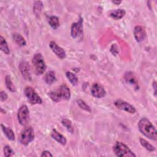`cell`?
Wrapping results in <instances>:
<instances>
[{
	"label": "cell",
	"mask_w": 157,
	"mask_h": 157,
	"mask_svg": "<svg viewBox=\"0 0 157 157\" xmlns=\"http://www.w3.org/2000/svg\"><path fill=\"white\" fill-rule=\"evenodd\" d=\"M140 132L145 137L152 140H157V131L155 127L147 118H142L138 123Z\"/></svg>",
	"instance_id": "1"
},
{
	"label": "cell",
	"mask_w": 157,
	"mask_h": 157,
	"mask_svg": "<svg viewBox=\"0 0 157 157\" xmlns=\"http://www.w3.org/2000/svg\"><path fill=\"white\" fill-rule=\"evenodd\" d=\"M50 99L56 102L61 100H69L71 98V91L66 84L61 85L56 90L52 91L48 93Z\"/></svg>",
	"instance_id": "2"
},
{
	"label": "cell",
	"mask_w": 157,
	"mask_h": 157,
	"mask_svg": "<svg viewBox=\"0 0 157 157\" xmlns=\"http://www.w3.org/2000/svg\"><path fill=\"white\" fill-rule=\"evenodd\" d=\"M115 155L120 157H136V155L124 144L121 142H116L113 147Z\"/></svg>",
	"instance_id": "3"
},
{
	"label": "cell",
	"mask_w": 157,
	"mask_h": 157,
	"mask_svg": "<svg viewBox=\"0 0 157 157\" xmlns=\"http://www.w3.org/2000/svg\"><path fill=\"white\" fill-rule=\"evenodd\" d=\"M34 72L36 75L42 74L46 69V64L43 56L41 53H36L32 59Z\"/></svg>",
	"instance_id": "4"
},
{
	"label": "cell",
	"mask_w": 157,
	"mask_h": 157,
	"mask_svg": "<svg viewBox=\"0 0 157 157\" xmlns=\"http://www.w3.org/2000/svg\"><path fill=\"white\" fill-rule=\"evenodd\" d=\"M24 94L26 97L28 101L31 104H42V100L39 96L34 89L29 86H26L24 90Z\"/></svg>",
	"instance_id": "5"
},
{
	"label": "cell",
	"mask_w": 157,
	"mask_h": 157,
	"mask_svg": "<svg viewBox=\"0 0 157 157\" xmlns=\"http://www.w3.org/2000/svg\"><path fill=\"white\" fill-rule=\"evenodd\" d=\"M34 134L33 129L31 126H27L21 131L20 137V142L22 145H28L34 140Z\"/></svg>",
	"instance_id": "6"
},
{
	"label": "cell",
	"mask_w": 157,
	"mask_h": 157,
	"mask_svg": "<svg viewBox=\"0 0 157 157\" xmlns=\"http://www.w3.org/2000/svg\"><path fill=\"white\" fill-rule=\"evenodd\" d=\"M71 35L74 39H82L83 36V20L82 18L73 23L71 28Z\"/></svg>",
	"instance_id": "7"
},
{
	"label": "cell",
	"mask_w": 157,
	"mask_h": 157,
	"mask_svg": "<svg viewBox=\"0 0 157 157\" xmlns=\"http://www.w3.org/2000/svg\"><path fill=\"white\" fill-rule=\"evenodd\" d=\"M29 110L26 105H22L20 107L17 112V119L19 123L21 125H25L29 119Z\"/></svg>",
	"instance_id": "8"
},
{
	"label": "cell",
	"mask_w": 157,
	"mask_h": 157,
	"mask_svg": "<svg viewBox=\"0 0 157 157\" xmlns=\"http://www.w3.org/2000/svg\"><path fill=\"white\" fill-rule=\"evenodd\" d=\"M19 69L22 77L28 81H31L32 76L31 72V67L28 62L23 60L20 62Z\"/></svg>",
	"instance_id": "9"
},
{
	"label": "cell",
	"mask_w": 157,
	"mask_h": 157,
	"mask_svg": "<svg viewBox=\"0 0 157 157\" xmlns=\"http://www.w3.org/2000/svg\"><path fill=\"white\" fill-rule=\"evenodd\" d=\"M114 105L117 109L126 111L131 114L134 113L136 111L135 107L133 105L121 99H117L114 102Z\"/></svg>",
	"instance_id": "10"
},
{
	"label": "cell",
	"mask_w": 157,
	"mask_h": 157,
	"mask_svg": "<svg viewBox=\"0 0 157 157\" xmlns=\"http://www.w3.org/2000/svg\"><path fill=\"white\" fill-rule=\"evenodd\" d=\"M91 93L93 96L97 98H101L105 96L106 91L101 84L98 83H94L91 86Z\"/></svg>",
	"instance_id": "11"
},
{
	"label": "cell",
	"mask_w": 157,
	"mask_h": 157,
	"mask_svg": "<svg viewBox=\"0 0 157 157\" xmlns=\"http://www.w3.org/2000/svg\"><path fill=\"white\" fill-rule=\"evenodd\" d=\"M49 46L52 51L60 59H63L66 57V52L63 48L59 46L55 42L51 41L49 44Z\"/></svg>",
	"instance_id": "12"
},
{
	"label": "cell",
	"mask_w": 157,
	"mask_h": 157,
	"mask_svg": "<svg viewBox=\"0 0 157 157\" xmlns=\"http://www.w3.org/2000/svg\"><path fill=\"white\" fill-rule=\"evenodd\" d=\"M134 36L138 42H142L146 37V31L144 27L140 25L136 26L134 29Z\"/></svg>",
	"instance_id": "13"
},
{
	"label": "cell",
	"mask_w": 157,
	"mask_h": 157,
	"mask_svg": "<svg viewBox=\"0 0 157 157\" xmlns=\"http://www.w3.org/2000/svg\"><path fill=\"white\" fill-rule=\"evenodd\" d=\"M52 137L55 139L56 141L59 142L63 145H66V139L64 136L60 134L58 131H57L55 129H53L51 132Z\"/></svg>",
	"instance_id": "14"
},
{
	"label": "cell",
	"mask_w": 157,
	"mask_h": 157,
	"mask_svg": "<svg viewBox=\"0 0 157 157\" xmlns=\"http://www.w3.org/2000/svg\"><path fill=\"white\" fill-rule=\"evenodd\" d=\"M124 80L129 84L133 86H137V80L134 75V74L131 72H128L124 75Z\"/></svg>",
	"instance_id": "15"
},
{
	"label": "cell",
	"mask_w": 157,
	"mask_h": 157,
	"mask_svg": "<svg viewBox=\"0 0 157 157\" xmlns=\"http://www.w3.org/2000/svg\"><path fill=\"white\" fill-rule=\"evenodd\" d=\"M125 13H126V12L124 9H115L114 10H112L110 13V16L115 20H120L124 16Z\"/></svg>",
	"instance_id": "16"
},
{
	"label": "cell",
	"mask_w": 157,
	"mask_h": 157,
	"mask_svg": "<svg viewBox=\"0 0 157 157\" xmlns=\"http://www.w3.org/2000/svg\"><path fill=\"white\" fill-rule=\"evenodd\" d=\"M43 7H44L43 3L40 1H37L34 2L33 9V12L36 17H40Z\"/></svg>",
	"instance_id": "17"
},
{
	"label": "cell",
	"mask_w": 157,
	"mask_h": 157,
	"mask_svg": "<svg viewBox=\"0 0 157 157\" xmlns=\"http://www.w3.org/2000/svg\"><path fill=\"white\" fill-rule=\"evenodd\" d=\"M1 128L2 130L4 132V134H5V136H6V137L10 140H15V134L13 133V131L9 128L5 126L4 124H1Z\"/></svg>",
	"instance_id": "18"
},
{
	"label": "cell",
	"mask_w": 157,
	"mask_h": 157,
	"mask_svg": "<svg viewBox=\"0 0 157 157\" xmlns=\"http://www.w3.org/2000/svg\"><path fill=\"white\" fill-rule=\"evenodd\" d=\"M44 80H45V82H46V83L49 84V85L52 84L56 80L55 73L52 71H50L47 72L44 76Z\"/></svg>",
	"instance_id": "19"
},
{
	"label": "cell",
	"mask_w": 157,
	"mask_h": 157,
	"mask_svg": "<svg viewBox=\"0 0 157 157\" xmlns=\"http://www.w3.org/2000/svg\"><path fill=\"white\" fill-rule=\"evenodd\" d=\"M13 39L15 42V43L20 47L25 46L26 44V42L24 37L20 34L15 33L13 34Z\"/></svg>",
	"instance_id": "20"
},
{
	"label": "cell",
	"mask_w": 157,
	"mask_h": 157,
	"mask_svg": "<svg viewBox=\"0 0 157 157\" xmlns=\"http://www.w3.org/2000/svg\"><path fill=\"white\" fill-rule=\"evenodd\" d=\"M48 24L53 29H56L59 27V19L56 16L52 15L50 16L48 18Z\"/></svg>",
	"instance_id": "21"
},
{
	"label": "cell",
	"mask_w": 157,
	"mask_h": 157,
	"mask_svg": "<svg viewBox=\"0 0 157 157\" xmlns=\"http://www.w3.org/2000/svg\"><path fill=\"white\" fill-rule=\"evenodd\" d=\"M0 49L6 55H9L10 53V49L8 47L7 43L2 36H0Z\"/></svg>",
	"instance_id": "22"
},
{
	"label": "cell",
	"mask_w": 157,
	"mask_h": 157,
	"mask_svg": "<svg viewBox=\"0 0 157 157\" xmlns=\"http://www.w3.org/2000/svg\"><path fill=\"white\" fill-rule=\"evenodd\" d=\"M5 84L7 88L11 92H15L16 91V87L14 85L11 77L9 75H6L5 78Z\"/></svg>",
	"instance_id": "23"
},
{
	"label": "cell",
	"mask_w": 157,
	"mask_h": 157,
	"mask_svg": "<svg viewBox=\"0 0 157 157\" xmlns=\"http://www.w3.org/2000/svg\"><path fill=\"white\" fill-rule=\"evenodd\" d=\"M66 76L68 80L70 82V83L72 85L75 86L77 84V83H78V77L75 74H74L71 72L67 71V72H66Z\"/></svg>",
	"instance_id": "24"
},
{
	"label": "cell",
	"mask_w": 157,
	"mask_h": 157,
	"mask_svg": "<svg viewBox=\"0 0 157 157\" xmlns=\"http://www.w3.org/2000/svg\"><path fill=\"white\" fill-rule=\"evenodd\" d=\"M140 143L142 146H143L145 149L150 151H153L155 150V148L144 139L140 138Z\"/></svg>",
	"instance_id": "25"
},
{
	"label": "cell",
	"mask_w": 157,
	"mask_h": 157,
	"mask_svg": "<svg viewBox=\"0 0 157 157\" xmlns=\"http://www.w3.org/2000/svg\"><path fill=\"white\" fill-rule=\"evenodd\" d=\"M61 123L69 132L73 133L74 128H73V126L72 125V123L69 120H68L67 118H64V119L62 120Z\"/></svg>",
	"instance_id": "26"
},
{
	"label": "cell",
	"mask_w": 157,
	"mask_h": 157,
	"mask_svg": "<svg viewBox=\"0 0 157 157\" xmlns=\"http://www.w3.org/2000/svg\"><path fill=\"white\" fill-rule=\"evenodd\" d=\"M77 102L78 105L83 110L87 111L88 112H91V107L83 100L82 99H77Z\"/></svg>",
	"instance_id": "27"
},
{
	"label": "cell",
	"mask_w": 157,
	"mask_h": 157,
	"mask_svg": "<svg viewBox=\"0 0 157 157\" xmlns=\"http://www.w3.org/2000/svg\"><path fill=\"white\" fill-rule=\"evenodd\" d=\"M3 150H4V155L5 156L9 157V156H12L14 155V152L13 150L9 145H5L4 147Z\"/></svg>",
	"instance_id": "28"
},
{
	"label": "cell",
	"mask_w": 157,
	"mask_h": 157,
	"mask_svg": "<svg viewBox=\"0 0 157 157\" xmlns=\"http://www.w3.org/2000/svg\"><path fill=\"white\" fill-rule=\"evenodd\" d=\"M7 99V94L4 91H0V100L1 101H5Z\"/></svg>",
	"instance_id": "29"
},
{
	"label": "cell",
	"mask_w": 157,
	"mask_h": 157,
	"mask_svg": "<svg viewBox=\"0 0 157 157\" xmlns=\"http://www.w3.org/2000/svg\"><path fill=\"white\" fill-rule=\"evenodd\" d=\"M40 156H42V157H43V156H53V155L49 151L44 150L42 151V154L40 155Z\"/></svg>",
	"instance_id": "30"
},
{
	"label": "cell",
	"mask_w": 157,
	"mask_h": 157,
	"mask_svg": "<svg viewBox=\"0 0 157 157\" xmlns=\"http://www.w3.org/2000/svg\"><path fill=\"white\" fill-rule=\"evenodd\" d=\"M153 87L154 88V91H155V94H156V82L154 81L153 83Z\"/></svg>",
	"instance_id": "31"
},
{
	"label": "cell",
	"mask_w": 157,
	"mask_h": 157,
	"mask_svg": "<svg viewBox=\"0 0 157 157\" xmlns=\"http://www.w3.org/2000/svg\"><path fill=\"white\" fill-rule=\"evenodd\" d=\"M112 2L115 4H117V5H118V4H120L121 2V1H112Z\"/></svg>",
	"instance_id": "32"
},
{
	"label": "cell",
	"mask_w": 157,
	"mask_h": 157,
	"mask_svg": "<svg viewBox=\"0 0 157 157\" xmlns=\"http://www.w3.org/2000/svg\"><path fill=\"white\" fill-rule=\"evenodd\" d=\"M1 113H5V112H5V110H4V111L3 110L2 108H1Z\"/></svg>",
	"instance_id": "33"
}]
</instances>
